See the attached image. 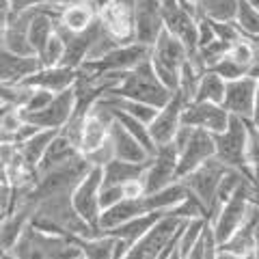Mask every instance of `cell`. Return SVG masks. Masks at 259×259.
<instances>
[{
    "label": "cell",
    "mask_w": 259,
    "mask_h": 259,
    "mask_svg": "<svg viewBox=\"0 0 259 259\" xmlns=\"http://www.w3.org/2000/svg\"><path fill=\"white\" fill-rule=\"evenodd\" d=\"M80 259L84 257L71 236L52 233L39 229L35 225H28L26 231L20 236L18 244L11 248L3 259Z\"/></svg>",
    "instance_id": "obj_1"
},
{
    "label": "cell",
    "mask_w": 259,
    "mask_h": 259,
    "mask_svg": "<svg viewBox=\"0 0 259 259\" xmlns=\"http://www.w3.org/2000/svg\"><path fill=\"white\" fill-rule=\"evenodd\" d=\"M110 93L151 104V106H156V108H162L173 95V91H168V89L162 84V80L158 78L156 69H153V63H151V56L147 61L139 63L134 69L125 71L123 82Z\"/></svg>",
    "instance_id": "obj_2"
},
{
    "label": "cell",
    "mask_w": 259,
    "mask_h": 259,
    "mask_svg": "<svg viewBox=\"0 0 259 259\" xmlns=\"http://www.w3.org/2000/svg\"><path fill=\"white\" fill-rule=\"evenodd\" d=\"M188 59H190V52L182 39L168 28L162 30L158 41L151 48V63L158 78L168 91L175 93L180 89V74H182L184 63Z\"/></svg>",
    "instance_id": "obj_3"
},
{
    "label": "cell",
    "mask_w": 259,
    "mask_h": 259,
    "mask_svg": "<svg viewBox=\"0 0 259 259\" xmlns=\"http://www.w3.org/2000/svg\"><path fill=\"white\" fill-rule=\"evenodd\" d=\"M229 168L231 166H227L221 158L214 156L207 162H203L199 168H194L192 173L182 177L186 188L203 201V205L209 212V218L214 216L216 207H218V188H221V182H223V177L227 175Z\"/></svg>",
    "instance_id": "obj_4"
},
{
    "label": "cell",
    "mask_w": 259,
    "mask_h": 259,
    "mask_svg": "<svg viewBox=\"0 0 259 259\" xmlns=\"http://www.w3.org/2000/svg\"><path fill=\"white\" fill-rule=\"evenodd\" d=\"M186 218L177 216L173 209L164 212L156 223L151 225V229L136 242L130 250V259H160L164 248L168 246V242L175 238V233L180 231V227L184 225Z\"/></svg>",
    "instance_id": "obj_5"
},
{
    "label": "cell",
    "mask_w": 259,
    "mask_h": 259,
    "mask_svg": "<svg viewBox=\"0 0 259 259\" xmlns=\"http://www.w3.org/2000/svg\"><path fill=\"white\" fill-rule=\"evenodd\" d=\"M248 123L250 121L242 117H233L227 130L214 134L216 143V158H221L227 166L238 168V171L248 175L246 168V143H248Z\"/></svg>",
    "instance_id": "obj_6"
},
{
    "label": "cell",
    "mask_w": 259,
    "mask_h": 259,
    "mask_svg": "<svg viewBox=\"0 0 259 259\" xmlns=\"http://www.w3.org/2000/svg\"><path fill=\"white\" fill-rule=\"evenodd\" d=\"M102 184H104V168L93 164L87 171V175L80 180V184L74 190V197H71L78 216L87 221L95 231H100L97 223H100V216H102V205H100Z\"/></svg>",
    "instance_id": "obj_7"
},
{
    "label": "cell",
    "mask_w": 259,
    "mask_h": 259,
    "mask_svg": "<svg viewBox=\"0 0 259 259\" xmlns=\"http://www.w3.org/2000/svg\"><path fill=\"white\" fill-rule=\"evenodd\" d=\"M151 56V46H145L141 41H130L119 46L117 50H112L100 61H84L80 65V69L84 74H104V71H130L134 69L139 63L147 61Z\"/></svg>",
    "instance_id": "obj_8"
},
{
    "label": "cell",
    "mask_w": 259,
    "mask_h": 259,
    "mask_svg": "<svg viewBox=\"0 0 259 259\" xmlns=\"http://www.w3.org/2000/svg\"><path fill=\"white\" fill-rule=\"evenodd\" d=\"M177 164H180V151H177L175 145L173 143L158 145L156 153L149 158L147 171L143 175L145 190L156 192L177 182Z\"/></svg>",
    "instance_id": "obj_9"
},
{
    "label": "cell",
    "mask_w": 259,
    "mask_h": 259,
    "mask_svg": "<svg viewBox=\"0 0 259 259\" xmlns=\"http://www.w3.org/2000/svg\"><path fill=\"white\" fill-rule=\"evenodd\" d=\"M216 156L214 134L203 127H194L188 143L180 149V164H177V180H182L194 168H199L203 162Z\"/></svg>",
    "instance_id": "obj_10"
},
{
    "label": "cell",
    "mask_w": 259,
    "mask_h": 259,
    "mask_svg": "<svg viewBox=\"0 0 259 259\" xmlns=\"http://www.w3.org/2000/svg\"><path fill=\"white\" fill-rule=\"evenodd\" d=\"M188 97H186L180 89L171 95V100H168L164 106H162L158 110V115L156 119L151 121V136H153V141H156V145H164V143H171L175 139V134H177V130L182 127V117H184V110L186 106H188Z\"/></svg>",
    "instance_id": "obj_11"
},
{
    "label": "cell",
    "mask_w": 259,
    "mask_h": 259,
    "mask_svg": "<svg viewBox=\"0 0 259 259\" xmlns=\"http://www.w3.org/2000/svg\"><path fill=\"white\" fill-rule=\"evenodd\" d=\"M164 15H162L160 0H136L134 3V39L145 46L158 41L164 30Z\"/></svg>",
    "instance_id": "obj_12"
},
{
    "label": "cell",
    "mask_w": 259,
    "mask_h": 259,
    "mask_svg": "<svg viewBox=\"0 0 259 259\" xmlns=\"http://www.w3.org/2000/svg\"><path fill=\"white\" fill-rule=\"evenodd\" d=\"M76 110V84L71 89H65V91L56 93L54 100L48 104L44 110L39 112H28V115H24V119L30 121V123H35L39 127H50V130H61L65 127V123L71 119Z\"/></svg>",
    "instance_id": "obj_13"
},
{
    "label": "cell",
    "mask_w": 259,
    "mask_h": 259,
    "mask_svg": "<svg viewBox=\"0 0 259 259\" xmlns=\"http://www.w3.org/2000/svg\"><path fill=\"white\" fill-rule=\"evenodd\" d=\"M182 121L186 125L192 127H203L207 132L218 134L227 130L231 121V115L223 104H214V102H188V106L184 110Z\"/></svg>",
    "instance_id": "obj_14"
},
{
    "label": "cell",
    "mask_w": 259,
    "mask_h": 259,
    "mask_svg": "<svg viewBox=\"0 0 259 259\" xmlns=\"http://www.w3.org/2000/svg\"><path fill=\"white\" fill-rule=\"evenodd\" d=\"M255 91H257V80L242 76L238 80H229L225 91L223 106L229 110V115L242 117L250 121L255 112Z\"/></svg>",
    "instance_id": "obj_15"
},
{
    "label": "cell",
    "mask_w": 259,
    "mask_h": 259,
    "mask_svg": "<svg viewBox=\"0 0 259 259\" xmlns=\"http://www.w3.org/2000/svg\"><path fill=\"white\" fill-rule=\"evenodd\" d=\"M100 22L121 44L134 41V7L110 0L100 9Z\"/></svg>",
    "instance_id": "obj_16"
},
{
    "label": "cell",
    "mask_w": 259,
    "mask_h": 259,
    "mask_svg": "<svg viewBox=\"0 0 259 259\" xmlns=\"http://www.w3.org/2000/svg\"><path fill=\"white\" fill-rule=\"evenodd\" d=\"M44 67L37 54H18L11 50H0V84H18L28 80Z\"/></svg>",
    "instance_id": "obj_17"
},
{
    "label": "cell",
    "mask_w": 259,
    "mask_h": 259,
    "mask_svg": "<svg viewBox=\"0 0 259 259\" xmlns=\"http://www.w3.org/2000/svg\"><path fill=\"white\" fill-rule=\"evenodd\" d=\"M110 143H112V149H115V158L130 160V162H147L151 158V153L145 149V145L130 130L121 125L117 119L110 125Z\"/></svg>",
    "instance_id": "obj_18"
},
{
    "label": "cell",
    "mask_w": 259,
    "mask_h": 259,
    "mask_svg": "<svg viewBox=\"0 0 259 259\" xmlns=\"http://www.w3.org/2000/svg\"><path fill=\"white\" fill-rule=\"evenodd\" d=\"M97 15H100V9L91 0H78V3L63 5L59 15V26L69 32H84L97 22Z\"/></svg>",
    "instance_id": "obj_19"
},
{
    "label": "cell",
    "mask_w": 259,
    "mask_h": 259,
    "mask_svg": "<svg viewBox=\"0 0 259 259\" xmlns=\"http://www.w3.org/2000/svg\"><path fill=\"white\" fill-rule=\"evenodd\" d=\"M78 80V69L67 67V65H54V67H41L37 74H32L24 84L50 89L54 93H61L65 89H71Z\"/></svg>",
    "instance_id": "obj_20"
},
{
    "label": "cell",
    "mask_w": 259,
    "mask_h": 259,
    "mask_svg": "<svg viewBox=\"0 0 259 259\" xmlns=\"http://www.w3.org/2000/svg\"><path fill=\"white\" fill-rule=\"evenodd\" d=\"M76 156H80L78 143L71 139L69 134H65L63 130H59V134H56L54 141L50 143V147H48V151H46V156L41 158V162H39L37 173L41 175V173L50 171V168H54V166L69 162L71 158H76Z\"/></svg>",
    "instance_id": "obj_21"
},
{
    "label": "cell",
    "mask_w": 259,
    "mask_h": 259,
    "mask_svg": "<svg viewBox=\"0 0 259 259\" xmlns=\"http://www.w3.org/2000/svg\"><path fill=\"white\" fill-rule=\"evenodd\" d=\"M147 162H130L121 158H112L108 164H104V184L106 186H123L125 182L139 180L147 171Z\"/></svg>",
    "instance_id": "obj_22"
},
{
    "label": "cell",
    "mask_w": 259,
    "mask_h": 259,
    "mask_svg": "<svg viewBox=\"0 0 259 259\" xmlns=\"http://www.w3.org/2000/svg\"><path fill=\"white\" fill-rule=\"evenodd\" d=\"M164 214V212H147V214H141V216H134V218H130V221L125 223H121L119 227H115V229H108L106 233H110V236H117V238H123L127 240L130 244H136L145 233H147L151 229V225L158 221V218ZM132 250V248H130Z\"/></svg>",
    "instance_id": "obj_23"
},
{
    "label": "cell",
    "mask_w": 259,
    "mask_h": 259,
    "mask_svg": "<svg viewBox=\"0 0 259 259\" xmlns=\"http://www.w3.org/2000/svg\"><path fill=\"white\" fill-rule=\"evenodd\" d=\"M59 134V130H50V127H41L39 132H35L30 136V139L26 143L18 145V147L22 149V156L24 160L28 162L30 166H39V162H41V158L46 156L48 147H50V143L54 141V136Z\"/></svg>",
    "instance_id": "obj_24"
},
{
    "label": "cell",
    "mask_w": 259,
    "mask_h": 259,
    "mask_svg": "<svg viewBox=\"0 0 259 259\" xmlns=\"http://www.w3.org/2000/svg\"><path fill=\"white\" fill-rule=\"evenodd\" d=\"M225 91H227V80L218 76L216 71L205 69L203 76H201V80H199L197 93H194V102H214V104H223Z\"/></svg>",
    "instance_id": "obj_25"
},
{
    "label": "cell",
    "mask_w": 259,
    "mask_h": 259,
    "mask_svg": "<svg viewBox=\"0 0 259 259\" xmlns=\"http://www.w3.org/2000/svg\"><path fill=\"white\" fill-rule=\"evenodd\" d=\"M238 7H240V0H199L197 3L199 18H207L214 22L236 20Z\"/></svg>",
    "instance_id": "obj_26"
},
{
    "label": "cell",
    "mask_w": 259,
    "mask_h": 259,
    "mask_svg": "<svg viewBox=\"0 0 259 259\" xmlns=\"http://www.w3.org/2000/svg\"><path fill=\"white\" fill-rule=\"evenodd\" d=\"M209 221L207 216H197V218H186L182 225V236H180V248H177V257L180 259H188L190 250L194 246V242L199 240L201 231H203L205 223Z\"/></svg>",
    "instance_id": "obj_27"
},
{
    "label": "cell",
    "mask_w": 259,
    "mask_h": 259,
    "mask_svg": "<svg viewBox=\"0 0 259 259\" xmlns=\"http://www.w3.org/2000/svg\"><path fill=\"white\" fill-rule=\"evenodd\" d=\"M218 248H221V242L216 238L212 221H207L199 240L194 242V246L190 250V259H214L218 255Z\"/></svg>",
    "instance_id": "obj_28"
},
{
    "label": "cell",
    "mask_w": 259,
    "mask_h": 259,
    "mask_svg": "<svg viewBox=\"0 0 259 259\" xmlns=\"http://www.w3.org/2000/svg\"><path fill=\"white\" fill-rule=\"evenodd\" d=\"M229 48H231V44H227V41H223V39L216 37L214 41H209L207 46L199 48V52L194 56H190V59L194 63H199L203 69H212L216 63H221L225 56L229 54Z\"/></svg>",
    "instance_id": "obj_29"
},
{
    "label": "cell",
    "mask_w": 259,
    "mask_h": 259,
    "mask_svg": "<svg viewBox=\"0 0 259 259\" xmlns=\"http://www.w3.org/2000/svg\"><path fill=\"white\" fill-rule=\"evenodd\" d=\"M22 108L13 106H0V143H11L15 132L24 125Z\"/></svg>",
    "instance_id": "obj_30"
},
{
    "label": "cell",
    "mask_w": 259,
    "mask_h": 259,
    "mask_svg": "<svg viewBox=\"0 0 259 259\" xmlns=\"http://www.w3.org/2000/svg\"><path fill=\"white\" fill-rule=\"evenodd\" d=\"M32 93V87L18 82V84H0V106L24 108Z\"/></svg>",
    "instance_id": "obj_31"
},
{
    "label": "cell",
    "mask_w": 259,
    "mask_h": 259,
    "mask_svg": "<svg viewBox=\"0 0 259 259\" xmlns=\"http://www.w3.org/2000/svg\"><path fill=\"white\" fill-rule=\"evenodd\" d=\"M236 22L242 35H259V9L250 0H240Z\"/></svg>",
    "instance_id": "obj_32"
},
{
    "label": "cell",
    "mask_w": 259,
    "mask_h": 259,
    "mask_svg": "<svg viewBox=\"0 0 259 259\" xmlns=\"http://www.w3.org/2000/svg\"><path fill=\"white\" fill-rule=\"evenodd\" d=\"M246 168L248 175L259 184V127L248 123V143H246Z\"/></svg>",
    "instance_id": "obj_33"
},
{
    "label": "cell",
    "mask_w": 259,
    "mask_h": 259,
    "mask_svg": "<svg viewBox=\"0 0 259 259\" xmlns=\"http://www.w3.org/2000/svg\"><path fill=\"white\" fill-rule=\"evenodd\" d=\"M39 59H41L44 67H54V65H61L63 59H65V39L59 35V32H54L50 37V41L46 44V48L39 54Z\"/></svg>",
    "instance_id": "obj_34"
},
{
    "label": "cell",
    "mask_w": 259,
    "mask_h": 259,
    "mask_svg": "<svg viewBox=\"0 0 259 259\" xmlns=\"http://www.w3.org/2000/svg\"><path fill=\"white\" fill-rule=\"evenodd\" d=\"M229 56H231V59H236L240 65H244L246 71H248L250 63H253V61H255V56H257V48L250 44L244 35H242L236 44H231V48H229Z\"/></svg>",
    "instance_id": "obj_35"
},
{
    "label": "cell",
    "mask_w": 259,
    "mask_h": 259,
    "mask_svg": "<svg viewBox=\"0 0 259 259\" xmlns=\"http://www.w3.org/2000/svg\"><path fill=\"white\" fill-rule=\"evenodd\" d=\"M54 97H56V93L50 91V89L32 87V93H30V97H28L26 106L22 108V112H24V115H28V112H39V110H44L48 104L54 100Z\"/></svg>",
    "instance_id": "obj_36"
},
{
    "label": "cell",
    "mask_w": 259,
    "mask_h": 259,
    "mask_svg": "<svg viewBox=\"0 0 259 259\" xmlns=\"http://www.w3.org/2000/svg\"><path fill=\"white\" fill-rule=\"evenodd\" d=\"M212 71H216V74L221 78H225L227 82H229V80H238L242 76H246V67L244 65H240L236 59H231L229 54H227L221 63H216L212 67Z\"/></svg>",
    "instance_id": "obj_37"
},
{
    "label": "cell",
    "mask_w": 259,
    "mask_h": 259,
    "mask_svg": "<svg viewBox=\"0 0 259 259\" xmlns=\"http://www.w3.org/2000/svg\"><path fill=\"white\" fill-rule=\"evenodd\" d=\"M212 26H214L216 37L223 39V41H227V44H236L242 37V30H240L236 20H227V22H214L212 20Z\"/></svg>",
    "instance_id": "obj_38"
},
{
    "label": "cell",
    "mask_w": 259,
    "mask_h": 259,
    "mask_svg": "<svg viewBox=\"0 0 259 259\" xmlns=\"http://www.w3.org/2000/svg\"><path fill=\"white\" fill-rule=\"evenodd\" d=\"M121 199H125L123 186H106V184H102V192H100L102 212L104 209H108V207H112V205H117Z\"/></svg>",
    "instance_id": "obj_39"
},
{
    "label": "cell",
    "mask_w": 259,
    "mask_h": 259,
    "mask_svg": "<svg viewBox=\"0 0 259 259\" xmlns=\"http://www.w3.org/2000/svg\"><path fill=\"white\" fill-rule=\"evenodd\" d=\"M214 39H216V32H214V26H212V20L199 18V22H197V44H199V48L207 46L209 41H214Z\"/></svg>",
    "instance_id": "obj_40"
},
{
    "label": "cell",
    "mask_w": 259,
    "mask_h": 259,
    "mask_svg": "<svg viewBox=\"0 0 259 259\" xmlns=\"http://www.w3.org/2000/svg\"><path fill=\"white\" fill-rule=\"evenodd\" d=\"M123 194H125V199H139V197H143V194H147L143 177L132 180V182H125L123 184Z\"/></svg>",
    "instance_id": "obj_41"
},
{
    "label": "cell",
    "mask_w": 259,
    "mask_h": 259,
    "mask_svg": "<svg viewBox=\"0 0 259 259\" xmlns=\"http://www.w3.org/2000/svg\"><path fill=\"white\" fill-rule=\"evenodd\" d=\"M59 3H63V0H11L15 13L30 9V7H37V5H59Z\"/></svg>",
    "instance_id": "obj_42"
},
{
    "label": "cell",
    "mask_w": 259,
    "mask_h": 259,
    "mask_svg": "<svg viewBox=\"0 0 259 259\" xmlns=\"http://www.w3.org/2000/svg\"><path fill=\"white\" fill-rule=\"evenodd\" d=\"M246 76H248V78H253V80H259V52H257V56H255V61L250 63V67H248V71H246Z\"/></svg>",
    "instance_id": "obj_43"
},
{
    "label": "cell",
    "mask_w": 259,
    "mask_h": 259,
    "mask_svg": "<svg viewBox=\"0 0 259 259\" xmlns=\"http://www.w3.org/2000/svg\"><path fill=\"white\" fill-rule=\"evenodd\" d=\"M253 123L259 127V80H257V91H255V112H253Z\"/></svg>",
    "instance_id": "obj_44"
},
{
    "label": "cell",
    "mask_w": 259,
    "mask_h": 259,
    "mask_svg": "<svg viewBox=\"0 0 259 259\" xmlns=\"http://www.w3.org/2000/svg\"><path fill=\"white\" fill-rule=\"evenodd\" d=\"M255 259H259V225L255 229Z\"/></svg>",
    "instance_id": "obj_45"
},
{
    "label": "cell",
    "mask_w": 259,
    "mask_h": 259,
    "mask_svg": "<svg viewBox=\"0 0 259 259\" xmlns=\"http://www.w3.org/2000/svg\"><path fill=\"white\" fill-rule=\"evenodd\" d=\"M246 39H248V41L250 44H253L255 48H257V52H259V35H244Z\"/></svg>",
    "instance_id": "obj_46"
},
{
    "label": "cell",
    "mask_w": 259,
    "mask_h": 259,
    "mask_svg": "<svg viewBox=\"0 0 259 259\" xmlns=\"http://www.w3.org/2000/svg\"><path fill=\"white\" fill-rule=\"evenodd\" d=\"M119 3H125V5H132V7H134L136 0H119Z\"/></svg>",
    "instance_id": "obj_47"
},
{
    "label": "cell",
    "mask_w": 259,
    "mask_h": 259,
    "mask_svg": "<svg viewBox=\"0 0 259 259\" xmlns=\"http://www.w3.org/2000/svg\"><path fill=\"white\" fill-rule=\"evenodd\" d=\"M69 3H78V0H63V5H69Z\"/></svg>",
    "instance_id": "obj_48"
},
{
    "label": "cell",
    "mask_w": 259,
    "mask_h": 259,
    "mask_svg": "<svg viewBox=\"0 0 259 259\" xmlns=\"http://www.w3.org/2000/svg\"><path fill=\"white\" fill-rule=\"evenodd\" d=\"M250 3H253V5L257 7V9H259V0H250Z\"/></svg>",
    "instance_id": "obj_49"
},
{
    "label": "cell",
    "mask_w": 259,
    "mask_h": 259,
    "mask_svg": "<svg viewBox=\"0 0 259 259\" xmlns=\"http://www.w3.org/2000/svg\"><path fill=\"white\" fill-rule=\"evenodd\" d=\"M194 3H199V0H194Z\"/></svg>",
    "instance_id": "obj_50"
},
{
    "label": "cell",
    "mask_w": 259,
    "mask_h": 259,
    "mask_svg": "<svg viewBox=\"0 0 259 259\" xmlns=\"http://www.w3.org/2000/svg\"><path fill=\"white\" fill-rule=\"evenodd\" d=\"M257 203H259V201H257Z\"/></svg>",
    "instance_id": "obj_51"
}]
</instances>
